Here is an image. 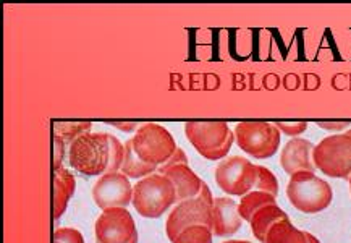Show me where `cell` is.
I'll use <instances>...</instances> for the list:
<instances>
[{"label":"cell","mask_w":351,"mask_h":243,"mask_svg":"<svg viewBox=\"0 0 351 243\" xmlns=\"http://www.w3.org/2000/svg\"><path fill=\"white\" fill-rule=\"evenodd\" d=\"M133 208L141 218L159 219L177 205V190L167 175L159 172L138 180L133 187Z\"/></svg>","instance_id":"1"},{"label":"cell","mask_w":351,"mask_h":243,"mask_svg":"<svg viewBox=\"0 0 351 243\" xmlns=\"http://www.w3.org/2000/svg\"><path fill=\"white\" fill-rule=\"evenodd\" d=\"M184 135L195 150L209 161L227 157L235 143V133L228 127L227 121L220 120L186 121Z\"/></svg>","instance_id":"2"},{"label":"cell","mask_w":351,"mask_h":243,"mask_svg":"<svg viewBox=\"0 0 351 243\" xmlns=\"http://www.w3.org/2000/svg\"><path fill=\"white\" fill-rule=\"evenodd\" d=\"M110 161L109 133H86L75 139L69 150V162L76 172L88 177H101Z\"/></svg>","instance_id":"3"},{"label":"cell","mask_w":351,"mask_h":243,"mask_svg":"<svg viewBox=\"0 0 351 243\" xmlns=\"http://www.w3.org/2000/svg\"><path fill=\"white\" fill-rule=\"evenodd\" d=\"M287 196L301 213L317 214L332 205L334 192L328 182L314 172H296L288 182Z\"/></svg>","instance_id":"4"},{"label":"cell","mask_w":351,"mask_h":243,"mask_svg":"<svg viewBox=\"0 0 351 243\" xmlns=\"http://www.w3.org/2000/svg\"><path fill=\"white\" fill-rule=\"evenodd\" d=\"M314 165L332 178L351 177V137L348 133L330 135L314 148Z\"/></svg>","instance_id":"5"},{"label":"cell","mask_w":351,"mask_h":243,"mask_svg":"<svg viewBox=\"0 0 351 243\" xmlns=\"http://www.w3.org/2000/svg\"><path fill=\"white\" fill-rule=\"evenodd\" d=\"M233 133L240 150L256 159H269L280 146V130L271 121H240Z\"/></svg>","instance_id":"6"},{"label":"cell","mask_w":351,"mask_h":243,"mask_svg":"<svg viewBox=\"0 0 351 243\" xmlns=\"http://www.w3.org/2000/svg\"><path fill=\"white\" fill-rule=\"evenodd\" d=\"M132 143L139 159L157 167L165 164L178 148L169 130L159 124L141 125L132 138Z\"/></svg>","instance_id":"7"},{"label":"cell","mask_w":351,"mask_h":243,"mask_svg":"<svg viewBox=\"0 0 351 243\" xmlns=\"http://www.w3.org/2000/svg\"><path fill=\"white\" fill-rule=\"evenodd\" d=\"M258 178V165L241 156H230L223 159L215 169V182L227 195L245 196L253 192Z\"/></svg>","instance_id":"8"},{"label":"cell","mask_w":351,"mask_h":243,"mask_svg":"<svg viewBox=\"0 0 351 243\" xmlns=\"http://www.w3.org/2000/svg\"><path fill=\"white\" fill-rule=\"evenodd\" d=\"M96 243H130L138 240L134 219L127 208L104 209L94 226Z\"/></svg>","instance_id":"9"},{"label":"cell","mask_w":351,"mask_h":243,"mask_svg":"<svg viewBox=\"0 0 351 243\" xmlns=\"http://www.w3.org/2000/svg\"><path fill=\"white\" fill-rule=\"evenodd\" d=\"M213 209L214 206L208 205L197 196L177 202L165 222V232H167L169 240L173 242L180 232L186 227L197 226V224L213 229Z\"/></svg>","instance_id":"10"},{"label":"cell","mask_w":351,"mask_h":243,"mask_svg":"<svg viewBox=\"0 0 351 243\" xmlns=\"http://www.w3.org/2000/svg\"><path fill=\"white\" fill-rule=\"evenodd\" d=\"M93 200L102 211L127 208L133 201V185L125 174H104L93 187Z\"/></svg>","instance_id":"11"},{"label":"cell","mask_w":351,"mask_h":243,"mask_svg":"<svg viewBox=\"0 0 351 243\" xmlns=\"http://www.w3.org/2000/svg\"><path fill=\"white\" fill-rule=\"evenodd\" d=\"M314 146L309 139L304 138H291L283 146L280 152V165L285 172L293 175L296 172H314L316 165H314Z\"/></svg>","instance_id":"12"},{"label":"cell","mask_w":351,"mask_h":243,"mask_svg":"<svg viewBox=\"0 0 351 243\" xmlns=\"http://www.w3.org/2000/svg\"><path fill=\"white\" fill-rule=\"evenodd\" d=\"M241 216L238 211V202L232 198L222 196L214 201L213 209V232L217 237H230L240 231Z\"/></svg>","instance_id":"13"},{"label":"cell","mask_w":351,"mask_h":243,"mask_svg":"<svg viewBox=\"0 0 351 243\" xmlns=\"http://www.w3.org/2000/svg\"><path fill=\"white\" fill-rule=\"evenodd\" d=\"M76 180L73 174L65 167L52 172V216L53 220L60 219L66 211L70 198L75 195Z\"/></svg>","instance_id":"14"},{"label":"cell","mask_w":351,"mask_h":243,"mask_svg":"<svg viewBox=\"0 0 351 243\" xmlns=\"http://www.w3.org/2000/svg\"><path fill=\"white\" fill-rule=\"evenodd\" d=\"M162 175H167L172 180L175 190H177V202L190 200V198H196L197 193L201 190V185L204 180L199 178L195 170L190 169V165L178 164L173 165L167 170H164Z\"/></svg>","instance_id":"15"},{"label":"cell","mask_w":351,"mask_h":243,"mask_svg":"<svg viewBox=\"0 0 351 243\" xmlns=\"http://www.w3.org/2000/svg\"><path fill=\"white\" fill-rule=\"evenodd\" d=\"M287 218L288 214L282 208H278L277 205L264 206V208L256 211L254 216L250 220L251 231H253V235L256 237V240L264 243L265 235H267V232L271 231L274 224Z\"/></svg>","instance_id":"16"},{"label":"cell","mask_w":351,"mask_h":243,"mask_svg":"<svg viewBox=\"0 0 351 243\" xmlns=\"http://www.w3.org/2000/svg\"><path fill=\"white\" fill-rule=\"evenodd\" d=\"M264 243H308V232L300 231L291 224L290 218H287L274 224Z\"/></svg>","instance_id":"17"},{"label":"cell","mask_w":351,"mask_h":243,"mask_svg":"<svg viewBox=\"0 0 351 243\" xmlns=\"http://www.w3.org/2000/svg\"><path fill=\"white\" fill-rule=\"evenodd\" d=\"M157 169H159L157 165L147 164V162L139 159L136 152L133 150L132 139H128V141L125 143V157H123V164H121V169H120L121 174L127 175L128 178L141 180L144 177H147V175L156 174Z\"/></svg>","instance_id":"18"},{"label":"cell","mask_w":351,"mask_h":243,"mask_svg":"<svg viewBox=\"0 0 351 243\" xmlns=\"http://www.w3.org/2000/svg\"><path fill=\"white\" fill-rule=\"evenodd\" d=\"M93 124L86 120H53L52 121V135L60 137L66 145H71L75 139H78L83 135L91 133Z\"/></svg>","instance_id":"19"},{"label":"cell","mask_w":351,"mask_h":243,"mask_svg":"<svg viewBox=\"0 0 351 243\" xmlns=\"http://www.w3.org/2000/svg\"><path fill=\"white\" fill-rule=\"evenodd\" d=\"M269 205H277L276 196L271 195V193L253 190L246 193L245 196H241L240 202H238V211H240L241 219L250 222L256 211H259L261 208H264V206H269Z\"/></svg>","instance_id":"20"},{"label":"cell","mask_w":351,"mask_h":243,"mask_svg":"<svg viewBox=\"0 0 351 243\" xmlns=\"http://www.w3.org/2000/svg\"><path fill=\"white\" fill-rule=\"evenodd\" d=\"M213 229L197 224V226L186 227L180 232L172 243H213Z\"/></svg>","instance_id":"21"},{"label":"cell","mask_w":351,"mask_h":243,"mask_svg":"<svg viewBox=\"0 0 351 243\" xmlns=\"http://www.w3.org/2000/svg\"><path fill=\"white\" fill-rule=\"evenodd\" d=\"M254 190L256 192L271 193V195L277 198V195H278V180L276 177V174H274L272 170H269L267 167L258 165V178H256Z\"/></svg>","instance_id":"22"},{"label":"cell","mask_w":351,"mask_h":243,"mask_svg":"<svg viewBox=\"0 0 351 243\" xmlns=\"http://www.w3.org/2000/svg\"><path fill=\"white\" fill-rule=\"evenodd\" d=\"M109 143H110V161H109V167H107L106 174L120 172L121 164H123V157H125V145H121L120 139L114 137V135H109Z\"/></svg>","instance_id":"23"},{"label":"cell","mask_w":351,"mask_h":243,"mask_svg":"<svg viewBox=\"0 0 351 243\" xmlns=\"http://www.w3.org/2000/svg\"><path fill=\"white\" fill-rule=\"evenodd\" d=\"M53 242L58 243H84V237L78 229L60 227L53 232Z\"/></svg>","instance_id":"24"},{"label":"cell","mask_w":351,"mask_h":243,"mask_svg":"<svg viewBox=\"0 0 351 243\" xmlns=\"http://www.w3.org/2000/svg\"><path fill=\"white\" fill-rule=\"evenodd\" d=\"M276 127L280 130V133H285L288 137L296 138L301 133H304L308 130V121H274Z\"/></svg>","instance_id":"25"},{"label":"cell","mask_w":351,"mask_h":243,"mask_svg":"<svg viewBox=\"0 0 351 243\" xmlns=\"http://www.w3.org/2000/svg\"><path fill=\"white\" fill-rule=\"evenodd\" d=\"M52 139H53V159H52V172H56V170L62 169V164H64V159H65V146L66 143L60 137H56V135H52Z\"/></svg>","instance_id":"26"},{"label":"cell","mask_w":351,"mask_h":243,"mask_svg":"<svg viewBox=\"0 0 351 243\" xmlns=\"http://www.w3.org/2000/svg\"><path fill=\"white\" fill-rule=\"evenodd\" d=\"M178 164H186L188 165V157H186V152H184L182 148H177V151L173 152V156L170 157V159L165 162V164L159 165V169H157V172L162 174L164 170H167L170 167H173V165H178Z\"/></svg>","instance_id":"27"},{"label":"cell","mask_w":351,"mask_h":243,"mask_svg":"<svg viewBox=\"0 0 351 243\" xmlns=\"http://www.w3.org/2000/svg\"><path fill=\"white\" fill-rule=\"evenodd\" d=\"M317 127L324 130H328V132H341V130H346L351 127L350 120H319Z\"/></svg>","instance_id":"28"},{"label":"cell","mask_w":351,"mask_h":243,"mask_svg":"<svg viewBox=\"0 0 351 243\" xmlns=\"http://www.w3.org/2000/svg\"><path fill=\"white\" fill-rule=\"evenodd\" d=\"M107 124L112 125V127H115V128L121 130V132H125V133L134 132V130H136V132H138V128L141 127V125H139L138 121H119V120H109V121H107Z\"/></svg>","instance_id":"29"},{"label":"cell","mask_w":351,"mask_h":243,"mask_svg":"<svg viewBox=\"0 0 351 243\" xmlns=\"http://www.w3.org/2000/svg\"><path fill=\"white\" fill-rule=\"evenodd\" d=\"M197 198H201L202 201H206L208 202V205H210V206H214V198H213V193H210V188H209V185L206 182H202V185H201V190H199V193H197Z\"/></svg>","instance_id":"30"},{"label":"cell","mask_w":351,"mask_h":243,"mask_svg":"<svg viewBox=\"0 0 351 243\" xmlns=\"http://www.w3.org/2000/svg\"><path fill=\"white\" fill-rule=\"evenodd\" d=\"M308 243H321V242H319V238L314 237L313 233L308 232Z\"/></svg>","instance_id":"31"},{"label":"cell","mask_w":351,"mask_h":243,"mask_svg":"<svg viewBox=\"0 0 351 243\" xmlns=\"http://www.w3.org/2000/svg\"><path fill=\"white\" fill-rule=\"evenodd\" d=\"M223 243H251V242H247V240H227Z\"/></svg>","instance_id":"32"},{"label":"cell","mask_w":351,"mask_h":243,"mask_svg":"<svg viewBox=\"0 0 351 243\" xmlns=\"http://www.w3.org/2000/svg\"><path fill=\"white\" fill-rule=\"evenodd\" d=\"M346 133H348V135H350V137H351V128H348V130H346Z\"/></svg>","instance_id":"33"},{"label":"cell","mask_w":351,"mask_h":243,"mask_svg":"<svg viewBox=\"0 0 351 243\" xmlns=\"http://www.w3.org/2000/svg\"><path fill=\"white\" fill-rule=\"evenodd\" d=\"M348 180H350V193H351V177Z\"/></svg>","instance_id":"34"},{"label":"cell","mask_w":351,"mask_h":243,"mask_svg":"<svg viewBox=\"0 0 351 243\" xmlns=\"http://www.w3.org/2000/svg\"><path fill=\"white\" fill-rule=\"evenodd\" d=\"M130 243H138V240H133V242H130Z\"/></svg>","instance_id":"35"},{"label":"cell","mask_w":351,"mask_h":243,"mask_svg":"<svg viewBox=\"0 0 351 243\" xmlns=\"http://www.w3.org/2000/svg\"><path fill=\"white\" fill-rule=\"evenodd\" d=\"M53 243H58V242H53Z\"/></svg>","instance_id":"36"}]
</instances>
